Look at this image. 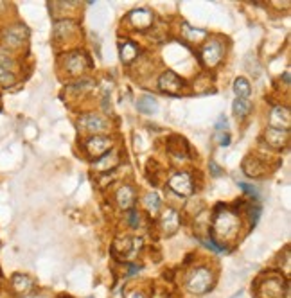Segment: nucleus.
Masks as SVG:
<instances>
[{
  "mask_svg": "<svg viewBox=\"0 0 291 298\" xmlns=\"http://www.w3.org/2000/svg\"><path fill=\"white\" fill-rule=\"evenodd\" d=\"M181 34H184L185 40H189L191 43H199L209 36V32L203 31V29L192 27V25H189L187 22H184V24H181Z\"/></svg>",
  "mask_w": 291,
  "mask_h": 298,
  "instance_id": "nucleus-17",
  "label": "nucleus"
},
{
  "mask_svg": "<svg viewBox=\"0 0 291 298\" xmlns=\"http://www.w3.org/2000/svg\"><path fill=\"white\" fill-rule=\"evenodd\" d=\"M126 221H128L130 227L139 228V225H140V212H139V210H135V209L128 210V217H126Z\"/></svg>",
  "mask_w": 291,
  "mask_h": 298,
  "instance_id": "nucleus-25",
  "label": "nucleus"
},
{
  "mask_svg": "<svg viewBox=\"0 0 291 298\" xmlns=\"http://www.w3.org/2000/svg\"><path fill=\"white\" fill-rule=\"evenodd\" d=\"M210 227H212V235L210 237L216 239L217 243H227L238 237L239 228H241V219H239V214L234 209L220 205L214 210Z\"/></svg>",
  "mask_w": 291,
  "mask_h": 298,
  "instance_id": "nucleus-1",
  "label": "nucleus"
},
{
  "mask_svg": "<svg viewBox=\"0 0 291 298\" xmlns=\"http://www.w3.org/2000/svg\"><path fill=\"white\" fill-rule=\"evenodd\" d=\"M187 289L194 295H203L210 289L212 286V271L205 266H199L196 270L191 271V275L187 277V282H185Z\"/></svg>",
  "mask_w": 291,
  "mask_h": 298,
  "instance_id": "nucleus-2",
  "label": "nucleus"
},
{
  "mask_svg": "<svg viewBox=\"0 0 291 298\" xmlns=\"http://www.w3.org/2000/svg\"><path fill=\"white\" fill-rule=\"evenodd\" d=\"M209 167H210V171H212V176H221V174H223V169H221V167L217 165L214 160H210Z\"/></svg>",
  "mask_w": 291,
  "mask_h": 298,
  "instance_id": "nucleus-28",
  "label": "nucleus"
},
{
  "mask_svg": "<svg viewBox=\"0 0 291 298\" xmlns=\"http://www.w3.org/2000/svg\"><path fill=\"white\" fill-rule=\"evenodd\" d=\"M184 86H185L184 79L178 78V74H174L173 70H166L160 74L158 88L162 90V92L169 94V96H178V94H181Z\"/></svg>",
  "mask_w": 291,
  "mask_h": 298,
  "instance_id": "nucleus-8",
  "label": "nucleus"
},
{
  "mask_svg": "<svg viewBox=\"0 0 291 298\" xmlns=\"http://www.w3.org/2000/svg\"><path fill=\"white\" fill-rule=\"evenodd\" d=\"M243 171H245L248 176H261L264 173V163L263 160L256 158V156H248L243 163Z\"/></svg>",
  "mask_w": 291,
  "mask_h": 298,
  "instance_id": "nucleus-19",
  "label": "nucleus"
},
{
  "mask_svg": "<svg viewBox=\"0 0 291 298\" xmlns=\"http://www.w3.org/2000/svg\"><path fill=\"white\" fill-rule=\"evenodd\" d=\"M135 189L132 185H121L115 192V201H117L119 209L122 210H132L133 205H135Z\"/></svg>",
  "mask_w": 291,
  "mask_h": 298,
  "instance_id": "nucleus-10",
  "label": "nucleus"
},
{
  "mask_svg": "<svg viewBox=\"0 0 291 298\" xmlns=\"http://www.w3.org/2000/svg\"><path fill=\"white\" fill-rule=\"evenodd\" d=\"M167 185L178 196H191L194 192V180H192L191 173H187V171L171 174V178L167 180Z\"/></svg>",
  "mask_w": 291,
  "mask_h": 298,
  "instance_id": "nucleus-3",
  "label": "nucleus"
},
{
  "mask_svg": "<svg viewBox=\"0 0 291 298\" xmlns=\"http://www.w3.org/2000/svg\"><path fill=\"white\" fill-rule=\"evenodd\" d=\"M160 225H162V230L166 234H173V232L178 230L180 227V214L174 209H167L163 210L162 217H160Z\"/></svg>",
  "mask_w": 291,
  "mask_h": 298,
  "instance_id": "nucleus-14",
  "label": "nucleus"
},
{
  "mask_svg": "<svg viewBox=\"0 0 291 298\" xmlns=\"http://www.w3.org/2000/svg\"><path fill=\"white\" fill-rule=\"evenodd\" d=\"M137 110L144 115H153L158 111V103L153 96H142L137 101Z\"/></svg>",
  "mask_w": 291,
  "mask_h": 298,
  "instance_id": "nucleus-20",
  "label": "nucleus"
},
{
  "mask_svg": "<svg viewBox=\"0 0 291 298\" xmlns=\"http://www.w3.org/2000/svg\"><path fill=\"white\" fill-rule=\"evenodd\" d=\"M14 72L13 70H7V68L0 67V85L2 86H11L14 83Z\"/></svg>",
  "mask_w": 291,
  "mask_h": 298,
  "instance_id": "nucleus-24",
  "label": "nucleus"
},
{
  "mask_svg": "<svg viewBox=\"0 0 291 298\" xmlns=\"http://www.w3.org/2000/svg\"><path fill=\"white\" fill-rule=\"evenodd\" d=\"M31 298H42V296H31Z\"/></svg>",
  "mask_w": 291,
  "mask_h": 298,
  "instance_id": "nucleus-32",
  "label": "nucleus"
},
{
  "mask_svg": "<svg viewBox=\"0 0 291 298\" xmlns=\"http://www.w3.org/2000/svg\"><path fill=\"white\" fill-rule=\"evenodd\" d=\"M117 165H119V155L112 149V151L101 155L99 158H96V162L92 163V169H96L97 173H110Z\"/></svg>",
  "mask_w": 291,
  "mask_h": 298,
  "instance_id": "nucleus-11",
  "label": "nucleus"
},
{
  "mask_svg": "<svg viewBox=\"0 0 291 298\" xmlns=\"http://www.w3.org/2000/svg\"><path fill=\"white\" fill-rule=\"evenodd\" d=\"M232 111L238 119H245L252 111V103L248 99H235L232 104Z\"/></svg>",
  "mask_w": 291,
  "mask_h": 298,
  "instance_id": "nucleus-23",
  "label": "nucleus"
},
{
  "mask_svg": "<svg viewBox=\"0 0 291 298\" xmlns=\"http://www.w3.org/2000/svg\"><path fill=\"white\" fill-rule=\"evenodd\" d=\"M63 65H65V72H68L70 76H81L86 72V68L90 67L88 58L86 54H83L81 50H74V52H68L67 56L63 58Z\"/></svg>",
  "mask_w": 291,
  "mask_h": 298,
  "instance_id": "nucleus-6",
  "label": "nucleus"
},
{
  "mask_svg": "<svg viewBox=\"0 0 291 298\" xmlns=\"http://www.w3.org/2000/svg\"><path fill=\"white\" fill-rule=\"evenodd\" d=\"M270 128L289 132V110L286 106H275L270 114Z\"/></svg>",
  "mask_w": 291,
  "mask_h": 298,
  "instance_id": "nucleus-12",
  "label": "nucleus"
},
{
  "mask_svg": "<svg viewBox=\"0 0 291 298\" xmlns=\"http://www.w3.org/2000/svg\"><path fill=\"white\" fill-rule=\"evenodd\" d=\"M264 139H266V142L270 144L271 147H284L286 144H288L289 132H286V129L270 128V126H268L266 132H264Z\"/></svg>",
  "mask_w": 291,
  "mask_h": 298,
  "instance_id": "nucleus-13",
  "label": "nucleus"
},
{
  "mask_svg": "<svg viewBox=\"0 0 291 298\" xmlns=\"http://www.w3.org/2000/svg\"><path fill=\"white\" fill-rule=\"evenodd\" d=\"M239 187H241L243 191L246 192V194L253 196V198H257V196H259V192H257V189L253 187V185H248V183H245V181H239Z\"/></svg>",
  "mask_w": 291,
  "mask_h": 298,
  "instance_id": "nucleus-26",
  "label": "nucleus"
},
{
  "mask_svg": "<svg viewBox=\"0 0 291 298\" xmlns=\"http://www.w3.org/2000/svg\"><path fill=\"white\" fill-rule=\"evenodd\" d=\"M79 129H83L85 133H90V135H101L103 132H106L110 122H108L106 117L97 114H85L79 117L78 121Z\"/></svg>",
  "mask_w": 291,
  "mask_h": 298,
  "instance_id": "nucleus-5",
  "label": "nucleus"
},
{
  "mask_svg": "<svg viewBox=\"0 0 291 298\" xmlns=\"http://www.w3.org/2000/svg\"><path fill=\"white\" fill-rule=\"evenodd\" d=\"M83 147H85V153L90 156V158L96 160V158H99L101 155H104V153L112 151V147H114V140L106 135H94L86 140Z\"/></svg>",
  "mask_w": 291,
  "mask_h": 298,
  "instance_id": "nucleus-7",
  "label": "nucleus"
},
{
  "mask_svg": "<svg viewBox=\"0 0 291 298\" xmlns=\"http://www.w3.org/2000/svg\"><path fill=\"white\" fill-rule=\"evenodd\" d=\"M153 22H155L153 13L149 9H144V7L133 9L128 13V24L132 25L133 29H137V31H148V29L153 25Z\"/></svg>",
  "mask_w": 291,
  "mask_h": 298,
  "instance_id": "nucleus-9",
  "label": "nucleus"
},
{
  "mask_svg": "<svg viewBox=\"0 0 291 298\" xmlns=\"http://www.w3.org/2000/svg\"><path fill=\"white\" fill-rule=\"evenodd\" d=\"M284 81H286V85H289V72H286L284 74Z\"/></svg>",
  "mask_w": 291,
  "mask_h": 298,
  "instance_id": "nucleus-31",
  "label": "nucleus"
},
{
  "mask_svg": "<svg viewBox=\"0 0 291 298\" xmlns=\"http://www.w3.org/2000/svg\"><path fill=\"white\" fill-rule=\"evenodd\" d=\"M142 203H144L146 210H148L151 216H155V214L160 210V207H162V199H160V196L156 194V192H148V194L144 196Z\"/></svg>",
  "mask_w": 291,
  "mask_h": 298,
  "instance_id": "nucleus-21",
  "label": "nucleus"
},
{
  "mask_svg": "<svg viewBox=\"0 0 291 298\" xmlns=\"http://www.w3.org/2000/svg\"><path fill=\"white\" fill-rule=\"evenodd\" d=\"M228 126V122H227V119L223 117V115H221L220 117V121H217V124H216V129H221V128H227Z\"/></svg>",
  "mask_w": 291,
  "mask_h": 298,
  "instance_id": "nucleus-30",
  "label": "nucleus"
},
{
  "mask_svg": "<svg viewBox=\"0 0 291 298\" xmlns=\"http://www.w3.org/2000/svg\"><path fill=\"white\" fill-rule=\"evenodd\" d=\"M217 139H220V146L221 147H227L228 144H230V135H228V133L217 132Z\"/></svg>",
  "mask_w": 291,
  "mask_h": 298,
  "instance_id": "nucleus-27",
  "label": "nucleus"
},
{
  "mask_svg": "<svg viewBox=\"0 0 291 298\" xmlns=\"http://www.w3.org/2000/svg\"><path fill=\"white\" fill-rule=\"evenodd\" d=\"M25 38H27V29L24 25H14L4 34V42L7 43V47H20Z\"/></svg>",
  "mask_w": 291,
  "mask_h": 298,
  "instance_id": "nucleus-15",
  "label": "nucleus"
},
{
  "mask_svg": "<svg viewBox=\"0 0 291 298\" xmlns=\"http://www.w3.org/2000/svg\"><path fill=\"white\" fill-rule=\"evenodd\" d=\"M119 56H121V61L124 65H130L139 58V47H137L135 42H130V40H124V42L119 43Z\"/></svg>",
  "mask_w": 291,
  "mask_h": 298,
  "instance_id": "nucleus-16",
  "label": "nucleus"
},
{
  "mask_svg": "<svg viewBox=\"0 0 291 298\" xmlns=\"http://www.w3.org/2000/svg\"><path fill=\"white\" fill-rule=\"evenodd\" d=\"M11 286L13 289L18 293V295H25L32 289V281L27 277V275H22V273H16L13 278H11Z\"/></svg>",
  "mask_w": 291,
  "mask_h": 298,
  "instance_id": "nucleus-18",
  "label": "nucleus"
},
{
  "mask_svg": "<svg viewBox=\"0 0 291 298\" xmlns=\"http://www.w3.org/2000/svg\"><path fill=\"white\" fill-rule=\"evenodd\" d=\"M199 54H202V63L209 68H214L216 65L221 63V60H223L225 45L220 42V40H210L209 43H205V45L202 47Z\"/></svg>",
  "mask_w": 291,
  "mask_h": 298,
  "instance_id": "nucleus-4",
  "label": "nucleus"
},
{
  "mask_svg": "<svg viewBox=\"0 0 291 298\" xmlns=\"http://www.w3.org/2000/svg\"><path fill=\"white\" fill-rule=\"evenodd\" d=\"M126 298H146V296L142 291H137L135 289V291H130L128 295H126Z\"/></svg>",
  "mask_w": 291,
  "mask_h": 298,
  "instance_id": "nucleus-29",
  "label": "nucleus"
},
{
  "mask_svg": "<svg viewBox=\"0 0 291 298\" xmlns=\"http://www.w3.org/2000/svg\"><path fill=\"white\" fill-rule=\"evenodd\" d=\"M234 94L238 96V99H248L252 94V86L246 78H238L234 81Z\"/></svg>",
  "mask_w": 291,
  "mask_h": 298,
  "instance_id": "nucleus-22",
  "label": "nucleus"
}]
</instances>
